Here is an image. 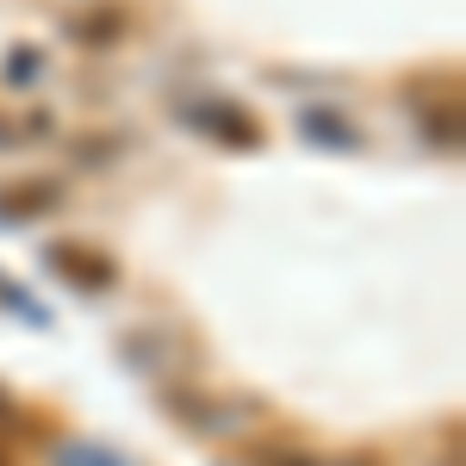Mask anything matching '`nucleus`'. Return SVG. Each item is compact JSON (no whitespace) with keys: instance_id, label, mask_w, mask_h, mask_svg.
I'll return each instance as SVG.
<instances>
[{"instance_id":"obj_1","label":"nucleus","mask_w":466,"mask_h":466,"mask_svg":"<svg viewBox=\"0 0 466 466\" xmlns=\"http://www.w3.org/2000/svg\"><path fill=\"white\" fill-rule=\"evenodd\" d=\"M44 261V274L56 280V287L81 292V299H100V292L118 287V261L106 249H94V243H75V237H56V243H44L37 249Z\"/></svg>"},{"instance_id":"obj_2","label":"nucleus","mask_w":466,"mask_h":466,"mask_svg":"<svg viewBox=\"0 0 466 466\" xmlns=\"http://www.w3.org/2000/svg\"><path fill=\"white\" fill-rule=\"evenodd\" d=\"M175 118L187 125V131L212 137L218 149H261V144H268L261 118H255V112H243V100H218V94H206V100L175 106Z\"/></svg>"},{"instance_id":"obj_3","label":"nucleus","mask_w":466,"mask_h":466,"mask_svg":"<svg viewBox=\"0 0 466 466\" xmlns=\"http://www.w3.org/2000/svg\"><path fill=\"white\" fill-rule=\"evenodd\" d=\"M131 32V13L118 6V0H100V6H81L63 19V37H69L75 50H112V44H125Z\"/></svg>"},{"instance_id":"obj_4","label":"nucleus","mask_w":466,"mask_h":466,"mask_svg":"<svg viewBox=\"0 0 466 466\" xmlns=\"http://www.w3.org/2000/svg\"><path fill=\"white\" fill-rule=\"evenodd\" d=\"M56 206H63V187H56V180H44V175H32V180H6V187H0V230L37 224V218H50Z\"/></svg>"},{"instance_id":"obj_5","label":"nucleus","mask_w":466,"mask_h":466,"mask_svg":"<svg viewBox=\"0 0 466 466\" xmlns=\"http://www.w3.org/2000/svg\"><path fill=\"white\" fill-rule=\"evenodd\" d=\"M299 131H305L318 149H342V156H349V149H360L355 125H349L342 112H329V106H305V112H299Z\"/></svg>"},{"instance_id":"obj_6","label":"nucleus","mask_w":466,"mask_h":466,"mask_svg":"<svg viewBox=\"0 0 466 466\" xmlns=\"http://www.w3.org/2000/svg\"><path fill=\"white\" fill-rule=\"evenodd\" d=\"M0 311H6V318H19L25 329H50V311H44V305H37L13 274H0Z\"/></svg>"},{"instance_id":"obj_7","label":"nucleus","mask_w":466,"mask_h":466,"mask_svg":"<svg viewBox=\"0 0 466 466\" xmlns=\"http://www.w3.org/2000/svg\"><path fill=\"white\" fill-rule=\"evenodd\" d=\"M37 137H50V112H19V118H6V125H0V149L37 144Z\"/></svg>"},{"instance_id":"obj_8","label":"nucleus","mask_w":466,"mask_h":466,"mask_svg":"<svg viewBox=\"0 0 466 466\" xmlns=\"http://www.w3.org/2000/svg\"><path fill=\"white\" fill-rule=\"evenodd\" d=\"M56 466H125V461H118L112 448H100V441H94V448H87V441H69V448H56Z\"/></svg>"},{"instance_id":"obj_9","label":"nucleus","mask_w":466,"mask_h":466,"mask_svg":"<svg viewBox=\"0 0 466 466\" xmlns=\"http://www.w3.org/2000/svg\"><path fill=\"white\" fill-rule=\"evenodd\" d=\"M37 69H44V50H32V44H19V50L6 56V81H13V87L37 81Z\"/></svg>"},{"instance_id":"obj_10","label":"nucleus","mask_w":466,"mask_h":466,"mask_svg":"<svg viewBox=\"0 0 466 466\" xmlns=\"http://www.w3.org/2000/svg\"><path fill=\"white\" fill-rule=\"evenodd\" d=\"M0 466H13V461H6V448H0Z\"/></svg>"}]
</instances>
